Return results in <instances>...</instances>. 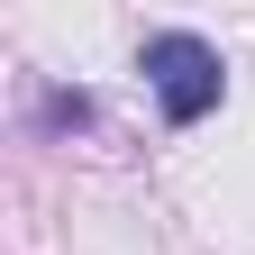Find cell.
Masks as SVG:
<instances>
[{
	"label": "cell",
	"mask_w": 255,
	"mask_h": 255,
	"mask_svg": "<svg viewBox=\"0 0 255 255\" xmlns=\"http://www.w3.org/2000/svg\"><path fill=\"white\" fill-rule=\"evenodd\" d=\"M91 119H101L91 91H46V128H91Z\"/></svg>",
	"instance_id": "2"
},
{
	"label": "cell",
	"mask_w": 255,
	"mask_h": 255,
	"mask_svg": "<svg viewBox=\"0 0 255 255\" xmlns=\"http://www.w3.org/2000/svg\"><path fill=\"white\" fill-rule=\"evenodd\" d=\"M137 73L155 91V110H164V128H201L219 101H228V64H219V46L201 27H155L137 46Z\"/></svg>",
	"instance_id": "1"
}]
</instances>
